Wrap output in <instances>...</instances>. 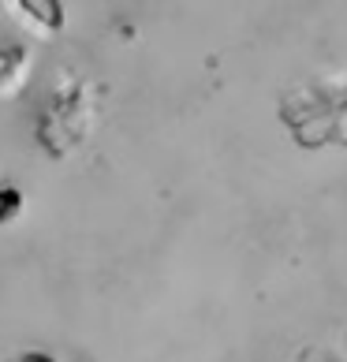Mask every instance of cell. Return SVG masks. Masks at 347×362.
I'll return each mask as SVG.
<instances>
[{"instance_id": "obj_1", "label": "cell", "mask_w": 347, "mask_h": 362, "mask_svg": "<svg viewBox=\"0 0 347 362\" xmlns=\"http://www.w3.org/2000/svg\"><path fill=\"white\" fill-rule=\"evenodd\" d=\"M284 116L306 146H317V142L347 146V83L329 78V83H317L295 93V101L284 105Z\"/></svg>"}, {"instance_id": "obj_2", "label": "cell", "mask_w": 347, "mask_h": 362, "mask_svg": "<svg viewBox=\"0 0 347 362\" xmlns=\"http://www.w3.org/2000/svg\"><path fill=\"white\" fill-rule=\"evenodd\" d=\"M329 362H347V337H343V340L329 351Z\"/></svg>"}]
</instances>
